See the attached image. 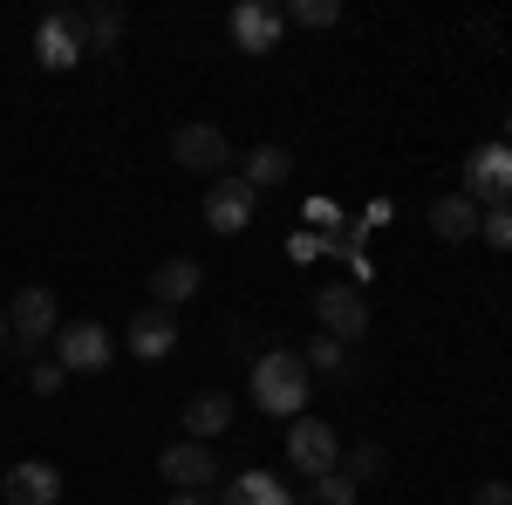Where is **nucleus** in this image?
Segmentation results:
<instances>
[{
    "label": "nucleus",
    "instance_id": "1",
    "mask_svg": "<svg viewBox=\"0 0 512 505\" xmlns=\"http://www.w3.org/2000/svg\"><path fill=\"white\" fill-rule=\"evenodd\" d=\"M308 396H315V376H308V362L294 349L253 355V403H260L267 417H301Z\"/></svg>",
    "mask_w": 512,
    "mask_h": 505
},
{
    "label": "nucleus",
    "instance_id": "2",
    "mask_svg": "<svg viewBox=\"0 0 512 505\" xmlns=\"http://www.w3.org/2000/svg\"><path fill=\"white\" fill-rule=\"evenodd\" d=\"M171 164L192 171V178H226L233 144H226L219 123H178V130H171Z\"/></svg>",
    "mask_w": 512,
    "mask_h": 505
},
{
    "label": "nucleus",
    "instance_id": "3",
    "mask_svg": "<svg viewBox=\"0 0 512 505\" xmlns=\"http://www.w3.org/2000/svg\"><path fill=\"white\" fill-rule=\"evenodd\" d=\"M315 321H321V335H335V342H362L369 335V301H362V287L355 280H328L315 294Z\"/></svg>",
    "mask_w": 512,
    "mask_h": 505
},
{
    "label": "nucleus",
    "instance_id": "4",
    "mask_svg": "<svg viewBox=\"0 0 512 505\" xmlns=\"http://www.w3.org/2000/svg\"><path fill=\"white\" fill-rule=\"evenodd\" d=\"M465 198L478 212L485 205H512V144H478L465 157Z\"/></svg>",
    "mask_w": 512,
    "mask_h": 505
},
{
    "label": "nucleus",
    "instance_id": "5",
    "mask_svg": "<svg viewBox=\"0 0 512 505\" xmlns=\"http://www.w3.org/2000/svg\"><path fill=\"white\" fill-rule=\"evenodd\" d=\"M287 465L301 471V478H328V471L342 465V437L328 424H315V417H294V430H287Z\"/></svg>",
    "mask_w": 512,
    "mask_h": 505
},
{
    "label": "nucleus",
    "instance_id": "6",
    "mask_svg": "<svg viewBox=\"0 0 512 505\" xmlns=\"http://www.w3.org/2000/svg\"><path fill=\"white\" fill-rule=\"evenodd\" d=\"M82 55V14L76 7H55V14H41L35 21V62L41 69H76Z\"/></svg>",
    "mask_w": 512,
    "mask_h": 505
},
{
    "label": "nucleus",
    "instance_id": "7",
    "mask_svg": "<svg viewBox=\"0 0 512 505\" xmlns=\"http://www.w3.org/2000/svg\"><path fill=\"white\" fill-rule=\"evenodd\" d=\"M55 362L82 376V369H110V328L103 321H69V328H55Z\"/></svg>",
    "mask_w": 512,
    "mask_h": 505
},
{
    "label": "nucleus",
    "instance_id": "8",
    "mask_svg": "<svg viewBox=\"0 0 512 505\" xmlns=\"http://www.w3.org/2000/svg\"><path fill=\"white\" fill-rule=\"evenodd\" d=\"M253 185L239 178V171H226V178H212V192H205V226L212 233H246L253 226Z\"/></svg>",
    "mask_w": 512,
    "mask_h": 505
},
{
    "label": "nucleus",
    "instance_id": "9",
    "mask_svg": "<svg viewBox=\"0 0 512 505\" xmlns=\"http://www.w3.org/2000/svg\"><path fill=\"white\" fill-rule=\"evenodd\" d=\"M158 471H164V485H178V492H212L219 485V458H212V444H171L158 458Z\"/></svg>",
    "mask_w": 512,
    "mask_h": 505
},
{
    "label": "nucleus",
    "instance_id": "10",
    "mask_svg": "<svg viewBox=\"0 0 512 505\" xmlns=\"http://www.w3.org/2000/svg\"><path fill=\"white\" fill-rule=\"evenodd\" d=\"M7 328H14V342H55V328H62V314H55V294L48 287H21L14 294V308H7Z\"/></svg>",
    "mask_w": 512,
    "mask_h": 505
},
{
    "label": "nucleus",
    "instance_id": "11",
    "mask_svg": "<svg viewBox=\"0 0 512 505\" xmlns=\"http://www.w3.org/2000/svg\"><path fill=\"white\" fill-rule=\"evenodd\" d=\"M226 28H233L239 55H274V41H280V28H287V14H280V7H267V0H239Z\"/></svg>",
    "mask_w": 512,
    "mask_h": 505
},
{
    "label": "nucleus",
    "instance_id": "12",
    "mask_svg": "<svg viewBox=\"0 0 512 505\" xmlns=\"http://www.w3.org/2000/svg\"><path fill=\"white\" fill-rule=\"evenodd\" d=\"M123 342H130L137 362H164V355L178 349V321H171V308H144L123 321Z\"/></svg>",
    "mask_w": 512,
    "mask_h": 505
},
{
    "label": "nucleus",
    "instance_id": "13",
    "mask_svg": "<svg viewBox=\"0 0 512 505\" xmlns=\"http://www.w3.org/2000/svg\"><path fill=\"white\" fill-rule=\"evenodd\" d=\"M0 499H7V505H55V499H62V471L41 465V458H28V465H7V478H0Z\"/></svg>",
    "mask_w": 512,
    "mask_h": 505
},
{
    "label": "nucleus",
    "instance_id": "14",
    "mask_svg": "<svg viewBox=\"0 0 512 505\" xmlns=\"http://www.w3.org/2000/svg\"><path fill=\"white\" fill-rule=\"evenodd\" d=\"M233 430V396L226 389H198L192 403H185V437L192 444H212V437H226Z\"/></svg>",
    "mask_w": 512,
    "mask_h": 505
},
{
    "label": "nucleus",
    "instance_id": "15",
    "mask_svg": "<svg viewBox=\"0 0 512 505\" xmlns=\"http://www.w3.org/2000/svg\"><path fill=\"white\" fill-rule=\"evenodd\" d=\"M301 362H308V376H328V383H355V376H362V355H355L349 342H335V335H315V342L301 349Z\"/></svg>",
    "mask_w": 512,
    "mask_h": 505
},
{
    "label": "nucleus",
    "instance_id": "16",
    "mask_svg": "<svg viewBox=\"0 0 512 505\" xmlns=\"http://www.w3.org/2000/svg\"><path fill=\"white\" fill-rule=\"evenodd\" d=\"M431 233L444 239V246H465V239H478V205H472L465 192L431 198Z\"/></svg>",
    "mask_w": 512,
    "mask_h": 505
},
{
    "label": "nucleus",
    "instance_id": "17",
    "mask_svg": "<svg viewBox=\"0 0 512 505\" xmlns=\"http://www.w3.org/2000/svg\"><path fill=\"white\" fill-rule=\"evenodd\" d=\"M198 287H205L198 260H164V267L151 273V308H178V301H192Z\"/></svg>",
    "mask_w": 512,
    "mask_h": 505
},
{
    "label": "nucleus",
    "instance_id": "18",
    "mask_svg": "<svg viewBox=\"0 0 512 505\" xmlns=\"http://www.w3.org/2000/svg\"><path fill=\"white\" fill-rule=\"evenodd\" d=\"M123 28H130V14H123L117 0H96V7H82V48L96 55V48H117Z\"/></svg>",
    "mask_w": 512,
    "mask_h": 505
},
{
    "label": "nucleus",
    "instance_id": "19",
    "mask_svg": "<svg viewBox=\"0 0 512 505\" xmlns=\"http://www.w3.org/2000/svg\"><path fill=\"white\" fill-rule=\"evenodd\" d=\"M219 505H294V492L280 478H267V471H239L233 485L219 492Z\"/></svg>",
    "mask_w": 512,
    "mask_h": 505
},
{
    "label": "nucleus",
    "instance_id": "20",
    "mask_svg": "<svg viewBox=\"0 0 512 505\" xmlns=\"http://www.w3.org/2000/svg\"><path fill=\"white\" fill-rule=\"evenodd\" d=\"M287 171H294V157L280 151V144H260V151H246V171H239V178H246L253 192H267V185H280Z\"/></svg>",
    "mask_w": 512,
    "mask_h": 505
},
{
    "label": "nucleus",
    "instance_id": "21",
    "mask_svg": "<svg viewBox=\"0 0 512 505\" xmlns=\"http://www.w3.org/2000/svg\"><path fill=\"white\" fill-rule=\"evenodd\" d=\"M335 471H349L355 485H369V478L390 471V451H383V444H355V451H342V465H335Z\"/></svg>",
    "mask_w": 512,
    "mask_h": 505
},
{
    "label": "nucleus",
    "instance_id": "22",
    "mask_svg": "<svg viewBox=\"0 0 512 505\" xmlns=\"http://www.w3.org/2000/svg\"><path fill=\"white\" fill-rule=\"evenodd\" d=\"M478 233L492 239L499 253H512V205H485V212H478Z\"/></svg>",
    "mask_w": 512,
    "mask_h": 505
},
{
    "label": "nucleus",
    "instance_id": "23",
    "mask_svg": "<svg viewBox=\"0 0 512 505\" xmlns=\"http://www.w3.org/2000/svg\"><path fill=\"white\" fill-rule=\"evenodd\" d=\"M287 21H301V28H335V21H342V7H335V0H294V7H287Z\"/></svg>",
    "mask_w": 512,
    "mask_h": 505
},
{
    "label": "nucleus",
    "instance_id": "24",
    "mask_svg": "<svg viewBox=\"0 0 512 505\" xmlns=\"http://www.w3.org/2000/svg\"><path fill=\"white\" fill-rule=\"evenodd\" d=\"M315 499L321 505H355V499H362V485H355L349 471H328V478H315Z\"/></svg>",
    "mask_w": 512,
    "mask_h": 505
},
{
    "label": "nucleus",
    "instance_id": "25",
    "mask_svg": "<svg viewBox=\"0 0 512 505\" xmlns=\"http://www.w3.org/2000/svg\"><path fill=\"white\" fill-rule=\"evenodd\" d=\"M62 383H69V369H62V362H35V369H28V389H35V396H55Z\"/></svg>",
    "mask_w": 512,
    "mask_h": 505
},
{
    "label": "nucleus",
    "instance_id": "26",
    "mask_svg": "<svg viewBox=\"0 0 512 505\" xmlns=\"http://www.w3.org/2000/svg\"><path fill=\"white\" fill-rule=\"evenodd\" d=\"M301 219H308L315 233H328V239H335V219H342V212H335L328 198H308V212H301Z\"/></svg>",
    "mask_w": 512,
    "mask_h": 505
},
{
    "label": "nucleus",
    "instance_id": "27",
    "mask_svg": "<svg viewBox=\"0 0 512 505\" xmlns=\"http://www.w3.org/2000/svg\"><path fill=\"white\" fill-rule=\"evenodd\" d=\"M472 505H512V485H499V478H485L472 492Z\"/></svg>",
    "mask_w": 512,
    "mask_h": 505
},
{
    "label": "nucleus",
    "instance_id": "28",
    "mask_svg": "<svg viewBox=\"0 0 512 505\" xmlns=\"http://www.w3.org/2000/svg\"><path fill=\"white\" fill-rule=\"evenodd\" d=\"M171 505H219L212 492H171Z\"/></svg>",
    "mask_w": 512,
    "mask_h": 505
},
{
    "label": "nucleus",
    "instance_id": "29",
    "mask_svg": "<svg viewBox=\"0 0 512 505\" xmlns=\"http://www.w3.org/2000/svg\"><path fill=\"white\" fill-rule=\"evenodd\" d=\"M506 144H512V110H506Z\"/></svg>",
    "mask_w": 512,
    "mask_h": 505
},
{
    "label": "nucleus",
    "instance_id": "30",
    "mask_svg": "<svg viewBox=\"0 0 512 505\" xmlns=\"http://www.w3.org/2000/svg\"><path fill=\"white\" fill-rule=\"evenodd\" d=\"M0 342H7V314H0Z\"/></svg>",
    "mask_w": 512,
    "mask_h": 505
},
{
    "label": "nucleus",
    "instance_id": "31",
    "mask_svg": "<svg viewBox=\"0 0 512 505\" xmlns=\"http://www.w3.org/2000/svg\"><path fill=\"white\" fill-rule=\"evenodd\" d=\"M0 478H7V471H0Z\"/></svg>",
    "mask_w": 512,
    "mask_h": 505
}]
</instances>
